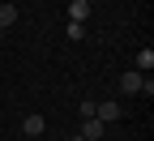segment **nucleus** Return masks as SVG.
I'll list each match as a JSON object with an SVG mask.
<instances>
[{"label": "nucleus", "instance_id": "f257e3e1", "mask_svg": "<svg viewBox=\"0 0 154 141\" xmlns=\"http://www.w3.org/2000/svg\"><path fill=\"white\" fill-rule=\"evenodd\" d=\"M120 90L124 94H154V81H150V77H141V73H120Z\"/></svg>", "mask_w": 154, "mask_h": 141}, {"label": "nucleus", "instance_id": "f03ea898", "mask_svg": "<svg viewBox=\"0 0 154 141\" xmlns=\"http://www.w3.org/2000/svg\"><path fill=\"white\" fill-rule=\"evenodd\" d=\"M103 133H107V124L99 115H90V120H82V133H77V137H82V141H99Z\"/></svg>", "mask_w": 154, "mask_h": 141}, {"label": "nucleus", "instance_id": "7ed1b4c3", "mask_svg": "<svg viewBox=\"0 0 154 141\" xmlns=\"http://www.w3.org/2000/svg\"><path fill=\"white\" fill-rule=\"evenodd\" d=\"M94 115H99L103 124H116V120L124 115V107H120V103H94Z\"/></svg>", "mask_w": 154, "mask_h": 141}, {"label": "nucleus", "instance_id": "20e7f679", "mask_svg": "<svg viewBox=\"0 0 154 141\" xmlns=\"http://www.w3.org/2000/svg\"><path fill=\"white\" fill-rule=\"evenodd\" d=\"M86 17H90V0H73V5H69V22L86 26Z\"/></svg>", "mask_w": 154, "mask_h": 141}, {"label": "nucleus", "instance_id": "39448f33", "mask_svg": "<svg viewBox=\"0 0 154 141\" xmlns=\"http://www.w3.org/2000/svg\"><path fill=\"white\" fill-rule=\"evenodd\" d=\"M43 128H47L43 115H26V120H22V133H26V137H43Z\"/></svg>", "mask_w": 154, "mask_h": 141}, {"label": "nucleus", "instance_id": "423d86ee", "mask_svg": "<svg viewBox=\"0 0 154 141\" xmlns=\"http://www.w3.org/2000/svg\"><path fill=\"white\" fill-rule=\"evenodd\" d=\"M17 17H22V13H17V5H0V30H9Z\"/></svg>", "mask_w": 154, "mask_h": 141}, {"label": "nucleus", "instance_id": "0eeeda50", "mask_svg": "<svg viewBox=\"0 0 154 141\" xmlns=\"http://www.w3.org/2000/svg\"><path fill=\"white\" fill-rule=\"evenodd\" d=\"M137 69H141V73L154 69V47H141V51H137Z\"/></svg>", "mask_w": 154, "mask_h": 141}, {"label": "nucleus", "instance_id": "6e6552de", "mask_svg": "<svg viewBox=\"0 0 154 141\" xmlns=\"http://www.w3.org/2000/svg\"><path fill=\"white\" fill-rule=\"evenodd\" d=\"M64 38H73V43H82V38H86V26H77V22H69V26H64Z\"/></svg>", "mask_w": 154, "mask_h": 141}, {"label": "nucleus", "instance_id": "1a4fd4ad", "mask_svg": "<svg viewBox=\"0 0 154 141\" xmlns=\"http://www.w3.org/2000/svg\"><path fill=\"white\" fill-rule=\"evenodd\" d=\"M5 38H9V30H0V43H5Z\"/></svg>", "mask_w": 154, "mask_h": 141}, {"label": "nucleus", "instance_id": "9d476101", "mask_svg": "<svg viewBox=\"0 0 154 141\" xmlns=\"http://www.w3.org/2000/svg\"><path fill=\"white\" fill-rule=\"evenodd\" d=\"M69 141H82V137H69Z\"/></svg>", "mask_w": 154, "mask_h": 141}]
</instances>
